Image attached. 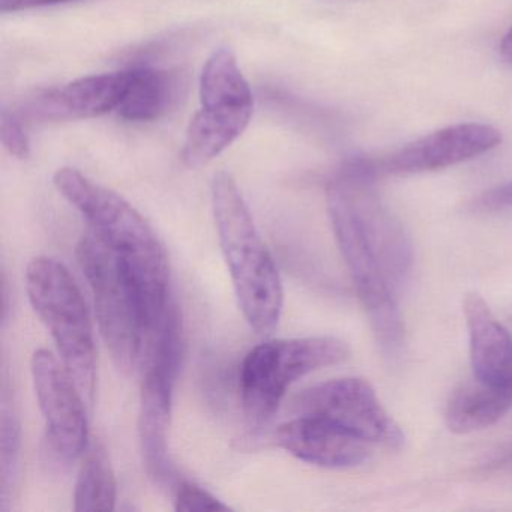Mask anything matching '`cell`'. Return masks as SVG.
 <instances>
[{
  "label": "cell",
  "instance_id": "cell-1",
  "mask_svg": "<svg viewBox=\"0 0 512 512\" xmlns=\"http://www.w3.org/2000/svg\"><path fill=\"white\" fill-rule=\"evenodd\" d=\"M53 184L88 221L91 232L130 266L145 299L149 337L172 305L169 259L157 233L124 197L73 167L59 169Z\"/></svg>",
  "mask_w": 512,
  "mask_h": 512
},
{
  "label": "cell",
  "instance_id": "cell-2",
  "mask_svg": "<svg viewBox=\"0 0 512 512\" xmlns=\"http://www.w3.org/2000/svg\"><path fill=\"white\" fill-rule=\"evenodd\" d=\"M211 199L221 251L239 308L251 329L269 335L283 313V284L277 265L230 173L214 176Z\"/></svg>",
  "mask_w": 512,
  "mask_h": 512
},
{
  "label": "cell",
  "instance_id": "cell-3",
  "mask_svg": "<svg viewBox=\"0 0 512 512\" xmlns=\"http://www.w3.org/2000/svg\"><path fill=\"white\" fill-rule=\"evenodd\" d=\"M76 254L91 287L101 337L116 367L130 373L142 362L149 334L142 289L130 266L94 233L82 236Z\"/></svg>",
  "mask_w": 512,
  "mask_h": 512
},
{
  "label": "cell",
  "instance_id": "cell-4",
  "mask_svg": "<svg viewBox=\"0 0 512 512\" xmlns=\"http://www.w3.org/2000/svg\"><path fill=\"white\" fill-rule=\"evenodd\" d=\"M29 301L52 335L62 364L92 400L97 379L94 328L82 292L67 266L52 257H35L26 268Z\"/></svg>",
  "mask_w": 512,
  "mask_h": 512
},
{
  "label": "cell",
  "instance_id": "cell-5",
  "mask_svg": "<svg viewBox=\"0 0 512 512\" xmlns=\"http://www.w3.org/2000/svg\"><path fill=\"white\" fill-rule=\"evenodd\" d=\"M349 355V346L335 337L274 340L254 347L239 373L245 418L257 427L266 424L296 380L319 368L340 364Z\"/></svg>",
  "mask_w": 512,
  "mask_h": 512
},
{
  "label": "cell",
  "instance_id": "cell-6",
  "mask_svg": "<svg viewBox=\"0 0 512 512\" xmlns=\"http://www.w3.org/2000/svg\"><path fill=\"white\" fill-rule=\"evenodd\" d=\"M202 109L188 125L182 163L200 169L242 136L253 116V92L235 55L218 50L200 76Z\"/></svg>",
  "mask_w": 512,
  "mask_h": 512
},
{
  "label": "cell",
  "instance_id": "cell-7",
  "mask_svg": "<svg viewBox=\"0 0 512 512\" xmlns=\"http://www.w3.org/2000/svg\"><path fill=\"white\" fill-rule=\"evenodd\" d=\"M329 218L338 247L346 260L359 299L383 352L394 355L403 346L404 326L398 310V293L382 262L371 248L349 200L335 182L326 191Z\"/></svg>",
  "mask_w": 512,
  "mask_h": 512
},
{
  "label": "cell",
  "instance_id": "cell-8",
  "mask_svg": "<svg viewBox=\"0 0 512 512\" xmlns=\"http://www.w3.org/2000/svg\"><path fill=\"white\" fill-rule=\"evenodd\" d=\"M182 358V328L179 314H170L149 338L143 353L140 391L139 439L143 463L158 485L172 482L169 458V427L173 386Z\"/></svg>",
  "mask_w": 512,
  "mask_h": 512
},
{
  "label": "cell",
  "instance_id": "cell-9",
  "mask_svg": "<svg viewBox=\"0 0 512 512\" xmlns=\"http://www.w3.org/2000/svg\"><path fill=\"white\" fill-rule=\"evenodd\" d=\"M502 143L497 128L479 122L452 125L407 143L388 154L349 161L370 178L418 175L448 169L481 157Z\"/></svg>",
  "mask_w": 512,
  "mask_h": 512
},
{
  "label": "cell",
  "instance_id": "cell-10",
  "mask_svg": "<svg viewBox=\"0 0 512 512\" xmlns=\"http://www.w3.org/2000/svg\"><path fill=\"white\" fill-rule=\"evenodd\" d=\"M298 415L319 416L370 443L400 448L404 434L386 412L373 386L358 377L328 380L299 392L292 400Z\"/></svg>",
  "mask_w": 512,
  "mask_h": 512
},
{
  "label": "cell",
  "instance_id": "cell-11",
  "mask_svg": "<svg viewBox=\"0 0 512 512\" xmlns=\"http://www.w3.org/2000/svg\"><path fill=\"white\" fill-rule=\"evenodd\" d=\"M32 382L46 424L47 455L56 466H68L88 445V418L83 394L64 364L46 349L31 359Z\"/></svg>",
  "mask_w": 512,
  "mask_h": 512
},
{
  "label": "cell",
  "instance_id": "cell-12",
  "mask_svg": "<svg viewBox=\"0 0 512 512\" xmlns=\"http://www.w3.org/2000/svg\"><path fill=\"white\" fill-rule=\"evenodd\" d=\"M130 73L95 74L68 83L64 88L41 89L26 98L20 118L41 122L79 121L118 110L128 88Z\"/></svg>",
  "mask_w": 512,
  "mask_h": 512
},
{
  "label": "cell",
  "instance_id": "cell-13",
  "mask_svg": "<svg viewBox=\"0 0 512 512\" xmlns=\"http://www.w3.org/2000/svg\"><path fill=\"white\" fill-rule=\"evenodd\" d=\"M281 448L305 463L346 469L367 460L371 443L319 416L298 415L277 430Z\"/></svg>",
  "mask_w": 512,
  "mask_h": 512
},
{
  "label": "cell",
  "instance_id": "cell-14",
  "mask_svg": "<svg viewBox=\"0 0 512 512\" xmlns=\"http://www.w3.org/2000/svg\"><path fill=\"white\" fill-rule=\"evenodd\" d=\"M470 359L475 379L493 388L512 391V337L481 296L464 301Z\"/></svg>",
  "mask_w": 512,
  "mask_h": 512
},
{
  "label": "cell",
  "instance_id": "cell-15",
  "mask_svg": "<svg viewBox=\"0 0 512 512\" xmlns=\"http://www.w3.org/2000/svg\"><path fill=\"white\" fill-rule=\"evenodd\" d=\"M128 88L118 115L128 122H152L175 106L181 91L178 74L151 67L128 70Z\"/></svg>",
  "mask_w": 512,
  "mask_h": 512
},
{
  "label": "cell",
  "instance_id": "cell-16",
  "mask_svg": "<svg viewBox=\"0 0 512 512\" xmlns=\"http://www.w3.org/2000/svg\"><path fill=\"white\" fill-rule=\"evenodd\" d=\"M512 409V391L485 383H463L449 398L445 410L446 427L452 433L484 430L499 422Z\"/></svg>",
  "mask_w": 512,
  "mask_h": 512
},
{
  "label": "cell",
  "instance_id": "cell-17",
  "mask_svg": "<svg viewBox=\"0 0 512 512\" xmlns=\"http://www.w3.org/2000/svg\"><path fill=\"white\" fill-rule=\"evenodd\" d=\"M116 503V479L106 449L95 443L80 467L74 491L77 512L113 511Z\"/></svg>",
  "mask_w": 512,
  "mask_h": 512
},
{
  "label": "cell",
  "instance_id": "cell-18",
  "mask_svg": "<svg viewBox=\"0 0 512 512\" xmlns=\"http://www.w3.org/2000/svg\"><path fill=\"white\" fill-rule=\"evenodd\" d=\"M20 424L13 410L4 409L2 412V505L7 502L11 490L16 487L20 466Z\"/></svg>",
  "mask_w": 512,
  "mask_h": 512
},
{
  "label": "cell",
  "instance_id": "cell-19",
  "mask_svg": "<svg viewBox=\"0 0 512 512\" xmlns=\"http://www.w3.org/2000/svg\"><path fill=\"white\" fill-rule=\"evenodd\" d=\"M0 140L8 152L19 160L31 155V140L26 133L23 119L16 112L4 109L0 113Z\"/></svg>",
  "mask_w": 512,
  "mask_h": 512
},
{
  "label": "cell",
  "instance_id": "cell-20",
  "mask_svg": "<svg viewBox=\"0 0 512 512\" xmlns=\"http://www.w3.org/2000/svg\"><path fill=\"white\" fill-rule=\"evenodd\" d=\"M175 508L176 511L182 512L230 511V506L224 505L205 488L199 487L193 482H184L179 485L176 490Z\"/></svg>",
  "mask_w": 512,
  "mask_h": 512
},
{
  "label": "cell",
  "instance_id": "cell-21",
  "mask_svg": "<svg viewBox=\"0 0 512 512\" xmlns=\"http://www.w3.org/2000/svg\"><path fill=\"white\" fill-rule=\"evenodd\" d=\"M478 206L484 209H502L512 206V181L482 194L478 199Z\"/></svg>",
  "mask_w": 512,
  "mask_h": 512
},
{
  "label": "cell",
  "instance_id": "cell-22",
  "mask_svg": "<svg viewBox=\"0 0 512 512\" xmlns=\"http://www.w3.org/2000/svg\"><path fill=\"white\" fill-rule=\"evenodd\" d=\"M71 2H80V0H0V13L37 10V8L71 4Z\"/></svg>",
  "mask_w": 512,
  "mask_h": 512
},
{
  "label": "cell",
  "instance_id": "cell-23",
  "mask_svg": "<svg viewBox=\"0 0 512 512\" xmlns=\"http://www.w3.org/2000/svg\"><path fill=\"white\" fill-rule=\"evenodd\" d=\"M488 472L512 473V443L488 463Z\"/></svg>",
  "mask_w": 512,
  "mask_h": 512
},
{
  "label": "cell",
  "instance_id": "cell-24",
  "mask_svg": "<svg viewBox=\"0 0 512 512\" xmlns=\"http://www.w3.org/2000/svg\"><path fill=\"white\" fill-rule=\"evenodd\" d=\"M499 55L505 64L512 67V28L503 35L502 41H500Z\"/></svg>",
  "mask_w": 512,
  "mask_h": 512
}]
</instances>
